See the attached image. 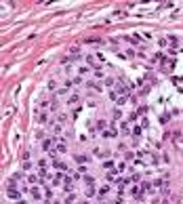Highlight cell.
Segmentation results:
<instances>
[{
  "label": "cell",
  "instance_id": "7a4b0ae2",
  "mask_svg": "<svg viewBox=\"0 0 183 204\" xmlns=\"http://www.w3.org/2000/svg\"><path fill=\"white\" fill-rule=\"evenodd\" d=\"M32 196L34 198H40V189H32Z\"/></svg>",
  "mask_w": 183,
  "mask_h": 204
},
{
  "label": "cell",
  "instance_id": "6da1fadb",
  "mask_svg": "<svg viewBox=\"0 0 183 204\" xmlns=\"http://www.w3.org/2000/svg\"><path fill=\"white\" fill-rule=\"evenodd\" d=\"M7 194H9L11 198H17V196H19V194H17V189H13V187H9V189H7Z\"/></svg>",
  "mask_w": 183,
  "mask_h": 204
}]
</instances>
